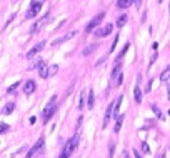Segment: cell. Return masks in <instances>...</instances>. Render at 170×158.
<instances>
[{
	"mask_svg": "<svg viewBox=\"0 0 170 158\" xmlns=\"http://www.w3.org/2000/svg\"><path fill=\"white\" fill-rule=\"evenodd\" d=\"M7 130H9V125H7V123H0V135L4 132H7Z\"/></svg>",
	"mask_w": 170,
	"mask_h": 158,
	"instance_id": "31",
	"label": "cell"
},
{
	"mask_svg": "<svg viewBox=\"0 0 170 158\" xmlns=\"http://www.w3.org/2000/svg\"><path fill=\"white\" fill-rule=\"evenodd\" d=\"M112 28L113 25L112 23H107V25H102V27H98V28H95V37L97 38H103V37H107L108 33H112Z\"/></svg>",
	"mask_w": 170,
	"mask_h": 158,
	"instance_id": "4",
	"label": "cell"
},
{
	"mask_svg": "<svg viewBox=\"0 0 170 158\" xmlns=\"http://www.w3.org/2000/svg\"><path fill=\"white\" fill-rule=\"evenodd\" d=\"M113 115V103H110L107 107V112H105V118H103V128L108 127V123H110V118Z\"/></svg>",
	"mask_w": 170,
	"mask_h": 158,
	"instance_id": "9",
	"label": "cell"
},
{
	"mask_svg": "<svg viewBox=\"0 0 170 158\" xmlns=\"http://www.w3.org/2000/svg\"><path fill=\"white\" fill-rule=\"evenodd\" d=\"M18 87H20V82H15V83H12L10 87L7 88V93H14V92H15V90H17V88H18Z\"/></svg>",
	"mask_w": 170,
	"mask_h": 158,
	"instance_id": "27",
	"label": "cell"
},
{
	"mask_svg": "<svg viewBox=\"0 0 170 158\" xmlns=\"http://www.w3.org/2000/svg\"><path fill=\"white\" fill-rule=\"evenodd\" d=\"M152 112H154L155 115H157V118H159V120H165V117H164V113H162V110H160V108L157 107V105H152Z\"/></svg>",
	"mask_w": 170,
	"mask_h": 158,
	"instance_id": "21",
	"label": "cell"
},
{
	"mask_svg": "<svg viewBox=\"0 0 170 158\" xmlns=\"http://www.w3.org/2000/svg\"><path fill=\"white\" fill-rule=\"evenodd\" d=\"M93 103H95V95H93V90L90 88L87 92V108L88 110H92L93 108Z\"/></svg>",
	"mask_w": 170,
	"mask_h": 158,
	"instance_id": "12",
	"label": "cell"
},
{
	"mask_svg": "<svg viewBox=\"0 0 170 158\" xmlns=\"http://www.w3.org/2000/svg\"><path fill=\"white\" fill-rule=\"evenodd\" d=\"M140 150H142V152H144V153H149L150 152V148H149V145H147V143H142V145H140Z\"/></svg>",
	"mask_w": 170,
	"mask_h": 158,
	"instance_id": "30",
	"label": "cell"
},
{
	"mask_svg": "<svg viewBox=\"0 0 170 158\" xmlns=\"http://www.w3.org/2000/svg\"><path fill=\"white\" fill-rule=\"evenodd\" d=\"M139 85H140V83H137V85H135V88H134V98H135V102H137V103L142 102V90H140Z\"/></svg>",
	"mask_w": 170,
	"mask_h": 158,
	"instance_id": "16",
	"label": "cell"
},
{
	"mask_svg": "<svg viewBox=\"0 0 170 158\" xmlns=\"http://www.w3.org/2000/svg\"><path fill=\"white\" fill-rule=\"evenodd\" d=\"M142 2H144V0H134V4L137 5V9H139V7L142 5Z\"/></svg>",
	"mask_w": 170,
	"mask_h": 158,
	"instance_id": "34",
	"label": "cell"
},
{
	"mask_svg": "<svg viewBox=\"0 0 170 158\" xmlns=\"http://www.w3.org/2000/svg\"><path fill=\"white\" fill-rule=\"evenodd\" d=\"M57 72H58V65H48V68H47V78L57 75Z\"/></svg>",
	"mask_w": 170,
	"mask_h": 158,
	"instance_id": "20",
	"label": "cell"
},
{
	"mask_svg": "<svg viewBox=\"0 0 170 158\" xmlns=\"http://www.w3.org/2000/svg\"><path fill=\"white\" fill-rule=\"evenodd\" d=\"M42 65V60L38 58V60H35V62H32L30 63V67H28V70H35V68H38V67Z\"/></svg>",
	"mask_w": 170,
	"mask_h": 158,
	"instance_id": "28",
	"label": "cell"
},
{
	"mask_svg": "<svg viewBox=\"0 0 170 158\" xmlns=\"http://www.w3.org/2000/svg\"><path fill=\"white\" fill-rule=\"evenodd\" d=\"M77 145H78V133H75V137L65 143V148H63L62 153H63V155H67V157H70V155L73 153V150L77 148Z\"/></svg>",
	"mask_w": 170,
	"mask_h": 158,
	"instance_id": "3",
	"label": "cell"
},
{
	"mask_svg": "<svg viewBox=\"0 0 170 158\" xmlns=\"http://www.w3.org/2000/svg\"><path fill=\"white\" fill-rule=\"evenodd\" d=\"M169 12H170V5H169Z\"/></svg>",
	"mask_w": 170,
	"mask_h": 158,
	"instance_id": "39",
	"label": "cell"
},
{
	"mask_svg": "<svg viewBox=\"0 0 170 158\" xmlns=\"http://www.w3.org/2000/svg\"><path fill=\"white\" fill-rule=\"evenodd\" d=\"M35 88H37V85H35V82L33 80H28V82L23 85V93H27V95H30V93H33L35 92Z\"/></svg>",
	"mask_w": 170,
	"mask_h": 158,
	"instance_id": "10",
	"label": "cell"
},
{
	"mask_svg": "<svg viewBox=\"0 0 170 158\" xmlns=\"http://www.w3.org/2000/svg\"><path fill=\"white\" fill-rule=\"evenodd\" d=\"M124 120H125V115H119L117 120H115V127H113V132L115 133H120V128L124 125Z\"/></svg>",
	"mask_w": 170,
	"mask_h": 158,
	"instance_id": "13",
	"label": "cell"
},
{
	"mask_svg": "<svg viewBox=\"0 0 170 158\" xmlns=\"http://www.w3.org/2000/svg\"><path fill=\"white\" fill-rule=\"evenodd\" d=\"M73 37H75V32H70V33H67V35H63V37H60V38H57V40L52 43V45H55V47H57V45H62V43H65L68 38H73Z\"/></svg>",
	"mask_w": 170,
	"mask_h": 158,
	"instance_id": "11",
	"label": "cell"
},
{
	"mask_svg": "<svg viewBox=\"0 0 170 158\" xmlns=\"http://www.w3.org/2000/svg\"><path fill=\"white\" fill-rule=\"evenodd\" d=\"M132 4H134V0H119V2H117V7H119V9H129Z\"/></svg>",
	"mask_w": 170,
	"mask_h": 158,
	"instance_id": "19",
	"label": "cell"
},
{
	"mask_svg": "<svg viewBox=\"0 0 170 158\" xmlns=\"http://www.w3.org/2000/svg\"><path fill=\"white\" fill-rule=\"evenodd\" d=\"M42 10V2H35V4H32V7L28 9V12L25 13V18L27 20H30V18H35L38 15V12Z\"/></svg>",
	"mask_w": 170,
	"mask_h": 158,
	"instance_id": "6",
	"label": "cell"
},
{
	"mask_svg": "<svg viewBox=\"0 0 170 158\" xmlns=\"http://www.w3.org/2000/svg\"><path fill=\"white\" fill-rule=\"evenodd\" d=\"M122 100H124V97L120 95L117 100H115V103H113V115L115 117H119V112H120V105H122Z\"/></svg>",
	"mask_w": 170,
	"mask_h": 158,
	"instance_id": "15",
	"label": "cell"
},
{
	"mask_svg": "<svg viewBox=\"0 0 170 158\" xmlns=\"http://www.w3.org/2000/svg\"><path fill=\"white\" fill-rule=\"evenodd\" d=\"M43 47H45V40H43V42H38L37 45H33V47L30 48V50L27 52V58H33V57H35L37 53H38V52L43 50Z\"/></svg>",
	"mask_w": 170,
	"mask_h": 158,
	"instance_id": "7",
	"label": "cell"
},
{
	"mask_svg": "<svg viewBox=\"0 0 170 158\" xmlns=\"http://www.w3.org/2000/svg\"><path fill=\"white\" fill-rule=\"evenodd\" d=\"M160 80H162L164 83L170 80V65H169V67H165V70L162 72V75H160Z\"/></svg>",
	"mask_w": 170,
	"mask_h": 158,
	"instance_id": "18",
	"label": "cell"
},
{
	"mask_svg": "<svg viewBox=\"0 0 170 158\" xmlns=\"http://www.w3.org/2000/svg\"><path fill=\"white\" fill-rule=\"evenodd\" d=\"M47 68H48V67H47L43 62H42V65L38 67V73H40L42 78H47Z\"/></svg>",
	"mask_w": 170,
	"mask_h": 158,
	"instance_id": "23",
	"label": "cell"
},
{
	"mask_svg": "<svg viewBox=\"0 0 170 158\" xmlns=\"http://www.w3.org/2000/svg\"><path fill=\"white\" fill-rule=\"evenodd\" d=\"M85 95H87V93H85V90H83V92L80 93V102H78V108H80V110L85 108Z\"/></svg>",
	"mask_w": 170,
	"mask_h": 158,
	"instance_id": "25",
	"label": "cell"
},
{
	"mask_svg": "<svg viewBox=\"0 0 170 158\" xmlns=\"http://www.w3.org/2000/svg\"><path fill=\"white\" fill-rule=\"evenodd\" d=\"M120 73H122V65H120V62H119L117 65L113 67L112 73H110V78H112V80H115V78H117V77L120 75Z\"/></svg>",
	"mask_w": 170,
	"mask_h": 158,
	"instance_id": "14",
	"label": "cell"
},
{
	"mask_svg": "<svg viewBox=\"0 0 170 158\" xmlns=\"http://www.w3.org/2000/svg\"><path fill=\"white\" fill-rule=\"evenodd\" d=\"M122 82H124V75L120 73V75L117 77V78H115V82H113V85H115V87H120V85H122Z\"/></svg>",
	"mask_w": 170,
	"mask_h": 158,
	"instance_id": "29",
	"label": "cell"
},
{
	"mask_svg": "<svg viewBox=\"0 0 170 158\" xmlns=\"http://www.w3.org/2000/svg\"><path fill=\"white\" fill-rule=\"evenodd\" d=\"M57 95H53V97L50 98V102H48V105L45 107V110H43V113H42V118H43V123H47L48 120H50L52 117H53V113L57 112Z\"/></svg>",
	"mask_w": 170,
	"mask_h": 158,
	"instance_id": "1",
	"label": "cell"
},
{
	"mask_svg": "<svg viewBox=\"0 0 170 158\" xmlns=\"http://www.w3.org/2000/svg\"><path fill=\"white\" fill-rule=\"evenodd\" d=\"M134 155H135V158H142V157L139 155V150H134Z\"/></svg>",
	"mask_w": 170,
	"mask_h": 158,
	"instance_id": "35",
	"label": "cell"
},
{
	"mask_svg": "<svg viewBox=\"0 0 170 158\" xmlns=\"http://www.w3.org/2000/svg\"><path fill=\"white\" fill-rule=\"evenodd\" d=\"M124 158H130V155H129V152H124Z\"/></svg>",
	"mask_w": 170,
	"mask_h": 158,
	"instance_id": "36",
	"label": "cell"
},
{
	"mask_svg": "<svg viewBox=\"0 0 170 158\" xmlns=\"http://www.w3.org/2000/svg\"><path fill=\"white\" fill-rule=\"evenodd\" d=\"M43 145H45V140H43V138H38L35 145H33V147H32L30 150H28V153H27V158H32L33 155L40 153L42 150H43Z\"/></svg>",
	"mask_w": 170,
	"mask_h": 158,
	"instance_id": "5",
	"label": "cell"
},
{
	"mask_svg": "<svg viewBox=\"0 0 170 158\" xmlns=\"http://www.w3.org/2000/svg\"><path fill=\"white\" fill-rule=\"evenodd\" d=\"M105 58H107V55H105V57H102V58H100V60H98L97 63H95V67H100V65L103 63V62H105Z\"/></svg>",
	"mask_w": 170,
	"mask_h": 158,
	"instance_id": "33",
	"label": "cell"
},
{
	"mask_svg": "<svg viewBox=\"0 0 170 158\" xmlns=\"http://www.w3.org/2000/svg\"><path fill=\"white\" fill-rule=\"evenodd\" d=\"M129 47H130V43H125V47L122 48V52H120L119 55H117V58H115V60H117V63H119V62L122 60V58H124V55L127 53V50H129Z\"/></svg>",
	"mask_w": 170,
	"mask_h": 158,
	"instance_id": "22",
	"label": "cell"
},
{
	"mask_svg": "<svg viewBox=\"0 0 170 158\" xmlns=\"http://www.w3.org/2000/svg\"><path fill=\"white\" fill-rule=\"evenodd\" d=\"M14 108H15V105H14V103H7L5 108H4L2 112H4V115H10V113L14 112Z\"/></svg>",
	"mask_w": 170,
	"mask_h": 158,
	"instance_id": "24",
	"label": "cell"
},
{
	"mask_svg": "<svg viewBox=\"0 0 170 158\" xmlns=\"http://www.w3.org/2000/svg\"><path fill=\"white\" fill-rule=\"evenodd\" d=\"M159 158H162V157H159Z\"/></svg>",
	"mask_w": 170,
	"mask_h": 158,
	"instance_id": "40",
	"label": "cell"
},
{
	"mask_svg": "<svg viewBox=\"0 0 170 158\" xmlns=\"http://www.w3.org/2000/svg\"><path fill=\"white\" fill-rule=\"evenodd\" d=\"M48 20H50V13H47L45 17H42L40 20L37 22L35 25H33V28H32V30H30V33H37V32L40 30V28H42V27H43V25H45V23H47V22H48Z\"/></svg>",
	"mask_w": 170,
	"mask_h": 158,
	"instance_id": "8",
	"label": "cell"
},
{
	"mask_svg": "<svg viewBox=\"0 0 170 158\" xmlns=\"http://www.w3.org/2000/svg\"><path fill=\"white\" fill-rule=\"evenodd\" d=\"M125 23H127V15L124 13V15H120V17H119V20H117V27L120 28V27H124Z\"/></svg>",
	"mask_w": 170,
	"mask_h": 158,
	"instance_id": "26",
	"label": "cell"
},
{
	"mask_svg": "<svg viewBox=\"0 0 170 158\" xmlns=\"http://www.w3.org/2000/svg\"><path fill=\"white\" fill-rule=\"evenodd\" d=\"M159 2H160V4H162V2H164V0H159Z\"/></svg>",
	"mask_w": 170,
	"mask_h": 158,
	"instance_id": "38",
	"label": "cell"
},
{
	"mask_svg": "<svg viewBox=\"0 0 170 158\" xmlns=\"http://www.w3.org/2000/svg\"><path fill=\"white\" fill-rule=\"evenodd\" d=\"M169 100H170V87H169Z\"/></svg>",
	"mask_w": 170,
	"mask_h": 158,
	"instance_id": "37",
	"label": "cell"
},
{
	"mask_svg": "<svg viewBox=\"0 0 170 158\" xmlns=\"http://www.w3.org/2000/svg\"><path fill=\"white\" fill-rule=\"evenodd\" d=\"M113 153H115V145L112 143V145H110V150H108V155H110V158L113 157Z\"/></svg>",
	"mask_w": 170,
	"mask_h": 158,
	"instance_id": "32",
	"label": "cell"
},
{
	"mask_svg": "<svg viewBox=\"0 0 170 158\" xmlns=\"http://www.w3.org/2000/svg\"><path fill=\"white\" fill-rule=\"evenodd\" d=\"M98 48V43H92V45H88L83 48V57L85 55H92V52H95Z\"/></svg>",
	"mask_w": 170,
	"mask_h": 158,
	"instance_id": "17",
	"label": "cell"
},
{
	"mask_svg": "<svg viewBox=\"0 0 170 158\" xmlns=\"http://www.w3.org/2000/svg\"><path fill=\"white\" fill-rule=\"evenodd\" d=\"M103 18H105V12H100V13H97V15H95L92 20L87 23V27H85V33H90V32H93L98 25H100V23H102Z\"/></svg>",
	"mask_w": 170,
	"mask_h": 158,
	"instance_id": "2",
	"label": "cell"
}]
</instances>
